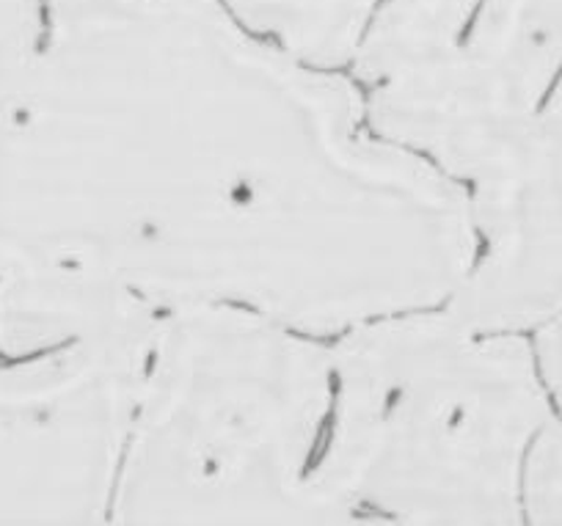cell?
Listing matches in <instances>:
<instances>
[{"mask_svg":"<svg viewBox=\"0 0 562 526\" xmlns=\"http://www.w3.org/2000/svg\"><path fill=\"white\" fill-rule=\"evenodd\" d=\"M463 193L218 0H0V331L69 295L310 334L452 309Z\"/></svg>","mask_w":562,"mask_h":526,"instance_id":"6da1fadb","label":"cell"},{"mask_svg":"<svg viewBox=\"0 0 562 526\" xmlns=\"http://www.w3.org/2000/svg\"><path fill=\"white\" fill-rule=\"evenodd\" d=\"M549 425L527 356L447 314L306 334L177 309L113 526H535Z\"/></svg>","mask_w":562,"mask_h":526,"instance_id":"7a4b0ae2","label":"cell"},{"mask_svg":"<svg viewBox=\"0 0 562 526\" xmlns=\"http://www.w3.org/2000/svg\"><path fill=\"white\" fill-rule=\"evenodd\" d=\"M160 309L108 301L0 356V526H111Z\"/></svg>","mask_w":562,"mask_h":526,"instance_id":"3957f363","label":"cell"},{"mask_svg":"<svg viewBox=\"0 0 562 526\" xmlns=\"http://www.w3.org/2000/svg\"><path fill=\"white\" fill-rule=\"evenodd\" d=\"M458 100L472 191L562 243V0H474Z\"/></svg>","mask_w":562,"mask_h":526,"instance_id":"277c9868","label":"cell"},{"mask_svg":"<svg viewBox=\"0 0 562 526\" xmlns=\"http://www.w3.org/2000/svg\"><path fill=\"white\" fill-rule=\"evenodd\" d=\"M243 25L315 67H353L386 0H218Z\"/></svg>","mask_w":562,"mask_h":526,"instance_id":"5b68a950","label":"cell"},{"mask_svg":"<svg viewBox=\"0 0 562 526\" xmlns=\"http://www.w3.org/2000/svg\"><path fill=\"white\" fill-rule=\"evenodd\" d=\"M529 345H532L535 367H538L546 398H549V405L551 411H554L557 422L562 425V314H557L551 323H546L543 328L535 331V334L529 336Z\"/></svg>","mask_w":562,"mask_h":526,"instance_id":"8992f818","label":"cell"}]
</instances>
